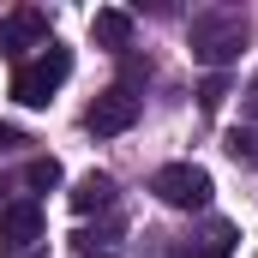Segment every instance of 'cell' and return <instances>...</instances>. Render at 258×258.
I'll use <instances>...</instances> for the list:
<instances>
[{
	"mask_svg": "<svg viewBox=\"0 0 258 258\" xmlns=\"http://www.w3.org/2000/svg\"><path fill=\"white\" fill-rule=\"evenodd\" d=\"M24 48H48V12L42 6H18L12 18H0V54L18 60Z\"/></svg>",
	"mask_w": 258,
	"mask_h": 258,
	"instance_id": "cell-5",
	"label": "cell"
},
{
	"mask_svg": "<svg viewBox=\"0 0 258 258\" xmlns=\"http://www.w3.org/2000/svg\"><path fill=\"white\" fill-rule=\"evenodd\" d=\"M150 192L162 204H174V210H204L210 204V174L198 162H168V168L150 174Z\"/></svg>",
	"mask_w": 258,
	"mask_h": 258,
	"instance_id": "cell-3",
	"label": "cell"
},
{
	"mask_svg": "<svg viewBox=\"0 0 258 258\" xmlns=\"http://www.w3.org/2000/svg\"><path fill=\"white\" fill-rule=\"evenodd\" d=\"M24 186H30V192H54V186H60V162H54V156H36V162L24 168Z\"/></svg>",
	"mask_w": 258,
	"mask_h": 258,
	"instance_id": "cell-11",
	"label": "cell"
},
{
	"mask_svg": "<svg viewBox=\"0 0 258 258\" xmlns=\"http://www.w3.org/2000/svg\"><path fill=\"white\" fill-rule=\"evenodd\" d=\"M90 42H96V48H108V54H126V48H132V12L102 6V12L90 18Z\"/></svg>",
	"mask_w": 258,
	"mask_h": 258,
	"instance_id": "cell-7",
	"label": "cell"
},
{
	"mask_svg": "<svg viewBox=\"0 0 258 258\" xmlns=\"http://www.w3.org/2000/svg\"><path fill=\"white\" fill-rule=\"evenodd\" d=\"M240 42H246V18L240 12H198L192 18V54L204 66H228L234 54H240Z\"/></svg>",
	"mask_w": 258,
	"mask_h": 258,
	"instance_id": "cell-2",
	"label": "cell"
},
{
	"mask_svg": "<svg viewBox=\"0 0 258 258\" xmlns=\"http://www.w3.org/2000/svg\"><path fill=\"white\" fill-rule=\"evenodd\" d=\"M66 198H72L78 216H90V210H114V180H108V174H84Z\"/></svg>",
	"mask_w": 258,
	"mask_h": 258,
	"instance_id": "cell-9",
	"label": "cell"
},
{
	"mask_svg": "<svg viewBox=\"0 0 258 258\" xmlns=\"http://www.w3.org/2000/svg\"><path fill=\"white\" fill-rule=\"evenodd\" d=\"M66 78H72V54H66L60 42H48L36 60H24L12 72V102H24V108H42L54 90H60Z\"/></svg>",
	"mask_w": 258,
	"mask_h": 258,
	"instance_id": "cell-1",
	"label": "cell"
},
{
	"mask_svg": "<svg viewBox=\"0 0 258 258\" xmlns=\"http://www.w3.org/2000/svg\"><path fill=\"white\" fill-rule=\"evenodd\" d=\"M18 144H24V132H18V126H6V120H0V156H6V150H18Z\"/></svg>",
	"mask_w": 258,
	"mask_h": 258,
	"instance_id": "cell-14",
	"label": "cell"
},
{
	"mask_svg": "<svg viewBox=\"0 0 258 258\" xmlns=\"http://www.w3.org/2000/svg\"><path fill=\"white\" fill-rule=\"evenodd\" d=\"M180 258H234V222H210L204 234H192Z\"/></svg>",
	"mask_w": 258,
	"mask_h": 258,
	"instance_id": "cell-8",
	"label": "cell"
},
{
	"mask_svg": "<svg viewBox=\"0 0 258 258\" xmlns=\"http://www.w3.org/2000/svg\"><path fill=\"white\" fill-rule=\"evenodd\" d=\"M0 258H42V246H30V252H0Z\"/></svg>",
	"mask_w": 258,
	"mask_h": 258,
	"instance_id": "cell-15",
	"label": "cell"
},
{
	"mask_svg": "<svg viewBox=\"0 0 258 258\" xmlns=\"http://www.w3.org/2000/svg\"><path fill=\"white\" fill-rule=\"evenodd\" d=\"M228 156L246 162V168H258V126H234L228 132Z\"/></svg>",
	"mask_w": 258,
	"mask_h": 258,
	"instance_id": "cell-12",
	"label": "cell"
},
{
	"mask_svg": "<svg viewBox=\"0 0 258 258\" xmlns=\"http://www.w3.org/2000/svg\"><path fill=\"white\" fill-rule=\"evenodd\" d=\"M84 126L96 132V138H120V132H132V126H138V96L120 90V84H108V90L84 108Z\"/></svg>",
	"mask_w": 258,
	"mask_h": 258,
	"instance_id": "cell-4",
	"label": "cell"
},
{
	"mask_svg": "<svg viewBox=\"0 0 258 258\" xmlns=\"http://www.w3.org/2000/svg\"><path fill=\"white\" fill-rule=\"evenodd\" d=\"M30 246H42V204L18 198L0 210V252H30Z\"/></svg>",
	"mask_w": 258,
	"mask_h": 258,
	"instance_id": "cell-6",
	"label": "cell"
},
{
	"mask_svg": "<svg viewBox=\"0 0 258 258\" xmlns=\"http://www.w3.org/2000/svg\"><path fill=\"white\" fill-rule=\"evenodd\" d=\"M222 96H228V78H222V72H210V78H204V90H198V108H204V114H216V108H222Z\"/></svg>",
	"mask_w": 258,
	"mask_h": 258,
	"instance_id": "cell-13",
	"label": "cell"
},
{
	"mask_svg": "<svg viewBox=\"0 0 258 258\" xmlns=\"http://www.w3.org/2000/svg\"><path fill=\"white\" fill-rule=\"evenodd\" d=\"M78 252H84V258H114V252H120V222L84 228V234H78Z\"/></svg>",
	"mask_w": 258,
	"mask_h": 258,
	"instance_id": "cell-10",
	"label": "cell"
}]
</instances>
